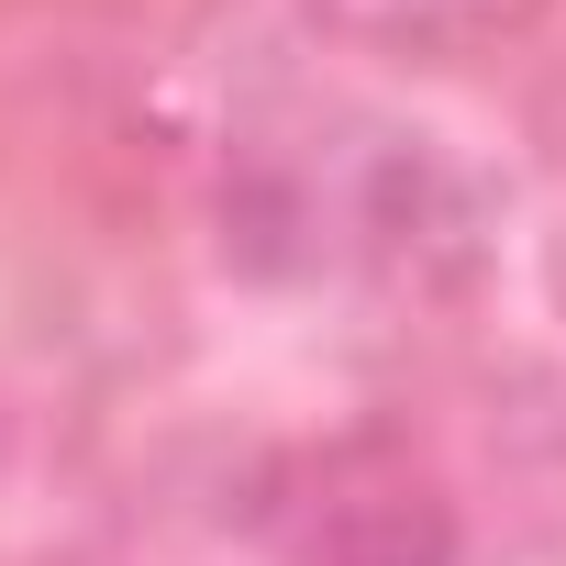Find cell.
<instances>
[{"instance_id": "cell-1", "label": "cell", "mask_w": 566, "mask_h": 566, "mask_svg": "<svg viewBox=\"0 0 566 566\" xmlns=\"http://www.w3.org/2000/svg\"><path fill=\"white\" fill-rule=\"evenodd\" d=\"M323 12H334L345 34H367V45H411V56H433V45L511 34L533 0H323Z\"/></svg>"}]
</instances>
